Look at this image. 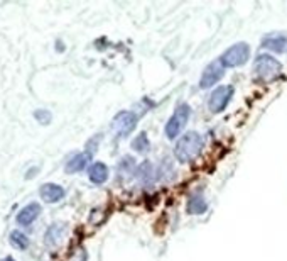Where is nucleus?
<instances>
[{
  "label": "nucleus",
  "mask_w": 287,
  "mask_h": 261,
  "mask_svg": "<svg viewBox=\"0 0 287 261\" xmlns=\"http://www.w3.org/2000/svg\"><path fill=\"white\" fill-rule=\"evenodd\" d=\"M203 138H201L199 133L196 130H191V133H186L183 138L178 139L174 146V154L178 158L179 163H189L198 156L201 148H203Z\"/></svg>",
  "instance_id": "1"
},
{
  "label": "nucleus",
  "mask_w": 287,
  "mask_h": 261,
  "mask_svg": "<svg viewBox=\"0 0 287 261\" xmlns=\"http://www.w3.org/2000/svg\"><path fill=\"white\" fill-rule=\"evenodd\" d=\"M280 73H282V64L277 61L275 58L269 56V54H260V56H257L254 63V75L257 80L269 83L277 77H280Z\"/></svg>",
  "instance_id": "2"
},
{
  "label": "nucleus",
  "mask_w": 287,
  "mask_h": 261,
  "mask_svg": "<svg viewBox=\"0 0 287 261\" xmlns=\"http://www.w3.org/2000/svg\"><path fill=\"white\" fill-rule=\"evenodd\" d=\"M189 114H191V107L188 104H179L176 107L174 114L171 115V119L168 120L166 124V136L169 139H176L181 134V130L186 127L188 124V119H189Z\"/></svg>",
  "instance_id": "3"
},
{
  "label": "nucleus",
  "mask_w": 287,
  "mask_h": 261,
  "mask_svg": "<svg viewBox=\"0 0 287 261\" xmlns=\"http://www.w3.org/2000/svg\"><path fill=\"white\" fill-rule=\"evenodd\" d=\"M250 56V46L247 43H236L231 48H228L220 58V61L226 68H236L247 63Z\"/></svg>",
  "instance_id": "4"
},
{
  "label": "nucleus",
  "mask_w": 287,
  "mask_h": 261,
  "mask_svg": "<svg viewBox=\"0 0 287 261\" xmlns=\"http://www.w3.org/2000/svg\"><path fill=\"white\" fill-rule=\"evenodd\" d=\"M135 125H137V115L134 112H129V110L118 112L112 120V130L118 138H127L135 129Z\"/></svg>",
  "instance_id": "5"
},
{
  "label": "nucleus",
  "mask_w": 287,
  "mask_h": 261,
  "mask_svg": "<svg viewBox=\"0 0 287 261\" xmlns=\"http://www.w3.org/2000/svg\"><path fill=\"white\" fill-rule=\"evenodd\" d=\"M231 95H233V87H230V85H220L218 88H215L213 93L210 95V102H208L211 112L213 114L223 112L231 100Z\"/></svg>",
  "instance_id": "6"
},
{
  "label": "nucleus",
  "mask_w": 287,
  "mask_h": 261,
  "mask_svg": "<svg viewBox=\"0 0 287 261\" xmlns=\"http://www.w3.org/2000/svg\"><path fill=\"white\" fill-rule=\"evenodd\" d=\"M225 75V67L221 64L220 59L216 61H211L208 67L204 68L203 75H201V80H199V87L201 88H210L213 87L215 83H218Z\"/></svg>",
  "instance_id": "7"
},
{
  "label": "nucleus",
  "mask_w": 287,
  "mask_h": 261,
  "mask_svg": "<svg viewBox=\"0 0 287 261\" xmlns=\"http://www.w3.org/2000/svg\"><path fill=\"white\" fill-rule=\"evenodd\" d=\"M262 46L274 53H287V34L272 32L262 39Z\"/></svg>",
  "instance_id": "8"
},
{
  "label": "nucleus",
  "mask_w": 287,
  "mask_h": 261,
  "mask_svg": "<svg viewBox=\"0 0 287 261\" xmlns=\"http://www.w3.org/2000/svg\"><path fill=\"white\" fill-rule=\"evenodd\" d=\"M41 205L37 202H31L27 204L26 207H22L19 210L17 214V224L19 225H31L34 220L39 217V214H41Z\"/></svg>",
  "instance_id": "9"
},
{
  "label": "nucleus",
  "mask_w": 287,
  "mask_h": 261,
  "mask_svg": "<svg viewBox=\"0 0 287 261\" xmlns=\"http://www.w3.org/2000/svg\"><path fill=\"white\" fill-rule=\"evenodd\" d=\"M39 193H41L44 202L56 204L64 197V188L59 187V185H56V183H44L41 187V190H39Z\"/></svg>",
  "instance_id": "10"
},
{
  "label": "nucleus",
  "mask_w": 287,
  "mask_h": 261,
  "mask_svg": "<svg viewBox=\"0 0 287 261\" xmlns=\"http://www.w3.org/2000/svg\"><path fill=\"white\" fill-rule=\"evenodd\" d=\"M88 178H90V182L95 183V185L105 183V182H107V178H108L107 165L102 163V161L93 163L92 167H90V170H88Z\"/></svg>",
  "instance_id": "11"
},
{
  "label": "nucleus",
  "mask_w": 287,
  "mask_h": 261,
  "mask_svg": "<svg viewBox=\"0 0 287 261\" xmlns=\"http://www.w3.org/2000/svg\"><path fill=\"white\" fill-rule=\"evenodd\" d=\"M92 159V154L88 153H78L66 163V173H78L87 168V165Z\"/></svg>",
  "instance_id": "12"
},
{
  "label": "nucleus",
  "mask_w": 287,
  "mask_h": 261,
  "mask_svg": "<svg viewBox=\"0 0 287 261\" xmlns=\"http://www.w3.org/2000/svg\"><path fill=\"white\" fill-rule=\"evenodd\" d=\"M137 165H135V159L132 156H125L120 159V163H118V168H117V172H118V178H122V180H127L132 177L134 173H137Z\"/></svg>",
  "instance_id": "13"
},
{
  "label": "nucleus",
  "mask_w": 287,
  "mask_h": 261,
  "mask_svg": "<svg viewBox=\"0 0 287 261\" xmlns=\"http://www.w3.org/2000/svg\"><path fill=\"white\" fill-rule=\"evenodd\" d=\"M64 227H66V225L61 224V222L53 224L51 227L48 229L46 238H44V241H46V244H48V246H58V244H59V241H61V239H63V236H64Z\"/></svg>",
  "instance_id": "14"
},
{
  "label": "nucleus",
  "mask_w": 287,
  "mask_h": 261,
  "mask_svg": "<svg viewBox=\"0 0 287 261\" xmlns=\"http://www.w3.org/2000/svg\"><path fill=\"white\" fill-rule=\"evenodd\" d=\"M208 209V204H206L204 197L201 195L199 192H196L194 195H191V199L188 200V212L189 214H194V215H199L206 212Z\"/></svg>",
  "instance_id": "15"
},
{
  "label": "nucleus",
  "mask_w": 287,
  "mask_h": 261,
  "mask_svg": "<svg viewBox=\"0 0 287 261\" xmlns=\"http://www.w3.org/2000/svg\"><path fill=\"white\" fill-rule=\"evenodd\" d=\"M154 177H155V172H154L152 163L144 161L142 165H139V168H137V178H139L140 183H142V185H150V182L154 180Z\"/></svg>",
  "instance_id": "16"
},
{
  "label": "nucleus",
  "mask_w": 287,
  "mask_h": 261,
  "mask_svg": "<svg viewBox=\"0 0 287 261\" xmlns=\"http://www.w3.org/2000/svg\"><path fill=\"white\" fill-rule=\"evenodd\" d=\"M11 243L16 246L17 249H26L29 246V238L21 231H12L11 233Z\"/></svg>",
  "instance_id": "17"
},
{
  "label": "nucleus",
  "mask_w": 287,
  "mask_h": 261,
  "mask_svg": "<svg viewBox=\"0 0 287 261\" xmlns=\"http://www.w3.org/2000/svg\"><path fill=\"white\" fill-rule=\"evenodd\" d=\"M132 148H134L137 153H145V151H147V149H149V139H147V134H145V133H140L139 136L134 139Z\"/></svg>",
  "instance_id": "18"
},
{
  "label": "nucleus",
  "mask_w": 287,
  "mask_h": 261,
  "mask_svg": "<svg viewBox=\"0 0 287 261\" xmlns=\"http://www.w3.org/2000/svg\"><path fill=\"white\" fill-rule=\"evenodd\" d=\"M34 117H36V120L39 124H43V125H48L49 122H51V112H49V110H46V109H39V110H36V112H34Z\"/></svg>",
  "instance_id": "19"
},
{
  "label": "nucleus",
  "mask_w": 287,
  "mask_h": 261,
  "mask_svg": "<svg viewBox=\"0 0 287 261\" xmlns=\"http://www.w3.org/2000/svg\"><path fill=\"white\" fill-rule=\"evenodd\" d=\"M100 138H102V136H100V134H98V136H95V138L92 139V141L88 143V154H93V153H95V146H98Z\"/></svg>",
  "instance_id": "20"
},
{
  "label": "nucleus",
  "mask_w": 287,
  "mask_h": 261,
  "mask_svg": "<svg viewBox=\"0 0 287 261\" xmlns=\"http://www.w3.org/2000/svg\"><path fill=\"white\" fill-rule=\"evenodd\" d=\"M37 172H39V168H32V170H31V172H27V173H26V178L29 180V178H31V177H32V175H34V173H37Z\"/></svg>",
  "instance_id": "21"
},
{
  "label": "nucleus",
  "mask_w": 287,
  "mask_h": 261,
  "mask_svg": "<svg viewBox=\"0 0 287 261\" xmlns=\"http://www.w3.org/2000/svg\"><path fill=\"white\" fill-rule=\"evenodd\" d=\"M58 44H56V49H58V51L59 53H61V51H64V44H61V41H56Z\"/></svg>",
  "instance_id": "22"
},
{
  "label": "nucleus",
  "mask_w": 287,
  "mask_h": 261,
  "mask_svg": "<svg viewBox=\"0 0 287 261\" xmlns=\"http://www.w3.org/2000/svg\"><path fill=\"white\" fill-rule=\"evenodd\" d=\"M4 261H14V258H11V256H9V258H6Z\"/></svg>",
  "instance_id": "23"
}]
</instances>
